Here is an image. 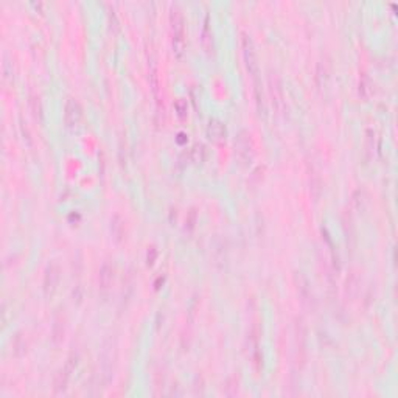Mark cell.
Returning <instances> with one entry per match:
<instances>
[{
	"instance_id": "6da1fadb",
	"label": "cell",
	"mask_w": 398,
	"mask_h": 398,
	"mask_svg": "<svg viewBox=\"0 0 398 398\" xmlns=\"http://www.w3.org/2000/svg\"><path fill=\"white\" fill-rule=\"evenodd\" d=\"M170 23L173 32V48L177 58H182L183 48H185V20H183L182 10L177 4L171 5L170 11Z\"/></svg>"
},
{
	"instance_id": "7a4b0ae2",
	"label": "cell",
	"mask_w": 398,
	"mask_h": 398,
	"mask_svg": "<svg viewBox=\"0 0 398 398\" xmlns=\"http://www.w3.org/2000/svg\"><path fill=\"white\" fill-rule=\"evenodd\" d=\"M235 152L236 157L241 161L243 165H249L254 161L255 151H254V142L249 131L241 129L235 139Z\"/></svg>"
},
{
	"instance_id": "3957f363",
	"label": "cell",
	"mask_w": 398,
	"mask_h": 398,
	"mask_svg": "<svg viewBox=\"0 0 398 398\" xmlns=\"http://www.w3.org/2000/svg\"><path fill=\"white\" fill-rule=\"evenodd\" d=\"M241 47H243V58H244V64H246V69L249 72V75L257 79L258 75V59H257V51L254 47V42L251 39V36L248 33H241Z\"/></svg>"
},
{
	"instance_id": "277c9868",
	"label": "cell",
	"mask_w": 398,
	"mask_h": 398,
	"mask_svg": "<svg viewBox=\"0 0 398 398\" xmlns=\"http://www.w3.org/2000/svg\"><path fill=\"white\" fill-rule=\"evenodd\" d=\"M76 365H78V355L72 352V353L69 355V358H67V362H66V365H64V369L59 370L58 375H56V378H55L53 390H55L56 395L66 392L67 384H69V380H70V375H72V372L76 369Z\"/></svg>"
},
{
	"instance_id": "5b68a950",
	"label": "cell",
	"mask_w": 398,
	"mask_h": 398,
	"mask_svg": "<svg viewBox=\"0 0 398 398\" xmlns=\"http://www.w3.org/2000/svg\"><path fill=\"white\" fill-rule=\"evenodd\" d=\"M294 330H296L297 361L300 364H305V359H307V325H305L302 317H296Z\"/></svg>"
},
{
	"instance_id": "8992f818",
	"label": "cell",
	"mask_w": 398,
	"mask_h": 398,
	"mask_svg": "<svg viewBox=\"0 0 398 398\" xmlns=\"http://www.w3.org/2000/svg\"><path fill=\"white\" fill-rule=\"evenodd\" d=\"M83 120V109L75 98H67L64 104V121L67 128H76Z\"/></svg>"
},
{
	"instance_id": "52a82bcc",
	"label": "cell",
	"mask_w": 398,
	"mask_h": 398,
	"mask_svg": "<svg viewBox=\"0 0 398 398\" xmlns=\"http://www.w3.org/2000/svg\"><path fill=\"white\" fill-rule=\"evenodd\" d=\"M59 280H61V269H59L58 263L53 261L47 266L45 274H44V291L48 297L55 294V291L59 285Z\"/></svg>"
},
{
	"instance_id": "ba28073f",
	"label": "cell",
	"mask_w": 398,
	"mask_h": 398,
	"mask_svg": "<svg viewBox=\"0 0 398 398\" xmlns=\"http://www.w3.org/2000/svg\"><path fill=\"white\" fill-rule=\"evenodd\" d=\"M294 280H296V286H297V293H299L300 302H302L303 305L311 303V300H313V293H311L310 282L307 280V277H305L302 272H296Z\"/></svg>"
},
{
	"instance_id": "9c48e42d",
	"label": "cell",
	"mask_w": 398,
	"mask_h": 398,
	"mask_svg": "<svg viewBox=\"0 0 398 398\" xmlns=\"http://www.w3.org/2000/svg\"><path fill=\"white\" fill-rule=\"evenodd\" d=\"M226 125L223 123V121H220L218 118H211L208 121V126H207V136L211 142L215 143H221L224 139H226Z\"/></svg>"
},
{
	"instance_id": "30bf717a",
	"label": "cell",
	"mask_w": 398,
	"mask_h": 398,
	"mask_svg": "<svg viewBox=\"0 0 398 398\" xmlns=\"http://www.w3.org/2000/svg\"><path fill=\"white\" fill-rule=\"evenodd\" d=\"M201 44H202V48L205 50L207 55L215 53V38H213V32H211V26H210L208 14L205 16V20H204L202 33H201Z\"/></svg>"
},
{
	"instance_id": "8fae6325",
	"label": "cell",
	"mask_w": 398,
	"mask_h": 398,
	"mask_svg": "<svg viewBox=\"0 0 398 398\" xmlns=\"http://www.w3.org/2000/svg\"><path fill=\"white\" fill-rule=\"evenodd\" d=\"M114 280V264L108 260L101 264L100 274H98V283L101 289H109Z\"/></svg>"
},
{
	"instance_id": "7c38bea8",
	"label": "cell",
	"mask_w": 398,
	"mask_h": 398,
	"mask_svg": "<svg viewBox=\"0 0 398 398\" xmlns=\"http://www.w3.org/2000/svg\"><path fill=\"white\" fill-rule=\"evenodd\" d=\"M269 83H271V94H272V101H274V106L275 108H280L282 104V100H283V90H282V84H280V78L275 75V73H271L269 75Z\"/></svg>"
},
{
	"instance_id": "4fadbf2b",
	"label": "cell",
	"mask_w": 398,
	"mask_h": 398,
	"mask_svg": "<svg viewBox=\"0 0 398 398\" xmlns=\"http://www.w3.org/2000/svg\"><path fill=\"white\" fill-rule=\"evenodd\" d=\"M359 293V275L358 272L352 271L349 274V277L346 280V294H347V299L353 300Z\"/></svg>"
},
{
	"instance_id": "5bb4252c",
	"label": "cell",
	"mask_w": 398,
	"mask_h": 398,
	"mask_svg": "<svg viewBox=\"0 0 398 398\" xmlns=\"http://www.w3.org/2000/svg\"><path fill=\"white\" fill-rule=\"evenodd\" d=\"M111 233L117 243L125 238V221L120 215H114L111 220Z\"/></svg>"
},
{
	"instance_id": "9a60e30c",
	"label": "cell",
	"mask_w": 398,
	"mask_h": 398,
	"mask_svg": "<svg viewBox=\"0 0 398 398\" xmlns=\"http://www.w3.org/2000/svg\"><path fill=\"white\" fill-rule=\"evenodd\" d=\"M63 339H64V319L61 314H56L53 321V342L59 344L63 342Z\"/></svg>"
},
{
	"instance_id": "2e32d148",
	"label": "cell",
	"mask_w": 398,
	"mask_h": 398,
	"mask_svg": "<svg viewBox=\"0 0 398 398\" xmlns=\"http://www.w3.org/2000/svg\"><path fill=\"white\" fill-rule=\"evenodd\" d=\"M310 189H311V195H313L314 201H319L321 193H322V179L316 170H313V173L310 174Z\"/></svg>"
},
{
	"instance_id": "e0dca14e",
	"label": "cell",
	"mask_w": 398,
	"mask_h": 398,
	"mask_svg": "<svg viewBox=\"0 0 398 398\" xmlns=\"http://www.w3.org/2000/svg\"><path fill=\"white\" fill-rule=\"evenodd\" d=\"M28 104H30V109H32V114L36 120L42 121V117H44V109H42V103H41V98L39 95L36 94H30V100H28Z\"/></svg>"
},
{
	"instance_id": "ac0fdd59",
	"label": "cell",
	"mask_w": 398,
	"mask_h": 398,
	"mask_svg": "<svg viewBox=\"0 0 398 398\" xmlns=\"http://www.w3.org/2000/svg\"><path fill=\"white\" fill-rule=\"evenodd\" d=\"M330 79V70H328V64L321 61L317 64V70H316V81L319 84V87L327 86V81Z\"/></svg>"
},
{
	"instance_id": "d6986e66",
	"label": "cell",
	"mask_w": 398,
	"mask_h": 398,
	"mask_svg": "<svg viewBox=\"0 0 398 398\" xmlns=\"http://www.w3.org/2000/svg\"><path fill=\"white\" fill-rule=\"evenodd\" d=\"M11 347H13V355H14L16 358H20V356L26 352V342H25L23 336H22L20 333H17L14 338H13Z\"/></svg>"
},
{
	"instance_id": "ffe728a7",
	"label": "cell",
	"mask_w": 398,
	"mask_h": 398,
	"mask_svg": "<svg viewBox=\"0 0 398 398\" xmlns=\"http://www.w3.org/2000/svg\"><path fill=\"white\" fill-rule=\"evenodd\" d=\"M174 111H176V115L180 120H185L187 118V101L183 98H177L174 101Z\"/></svg>"
},
{
	"instance_id": "44dd1931",
	"label": "cell",
	"mask_w": 398,
	"mask_h": 398,
	"mask_svg": "<svg viewBox=\"0 0 398 398\" xmlns=\"http://www.w3.org/2000/svg\"><path fill=\"white\" fill-rule=\"evenodd\" d=\"M365 193H364V190H356L355 193H353V204H355V207L358 208V210H364V207H365Z\"/></svg>"
},
{
	"instance_id": "7402d4cb",
	"label": "cell",
	"mask_w": 398,
	"mask_h": 398,
	"mask_svg": "<svg viewBox=\"0 0 398 398\" xmlns=\"http://www.w3.org/2000/svg\"><path fill=\"white\" fill-rule=\"evenodd\" d=\"M367 86H369V78L365 76V73H362V75H361V81H359V95H361L364 100L367 98V89H369Z\"/></svg>"
},
{
	"instance_id": "603a6c76",
	"label": "cell",
	"mask_w": 398,
	"mask_h": 398,
	"mask_svg": "<svg viewBox=\"0 0 398 398\" xmlns=\"http://www.w3.org/2000/svg\"><path fill=\"white\" fill-rule=\"evenodd\" d=\"M156 258H157V249H156L154 246H151V248L148 249V255H146L148 266H151L152 263H154V261H156Z\"/></svg>"
},
{
	"instance_id": "cb8c5ba5",
	"label": "cell",
	"mask_w": 398,
	"mask_h": 398,
	"mask_svg": "<svg viewBox=\"0 0 398 398\" xmlns=\"http://www.w3.org/2000/svg\"><path fill=\"white\" fill-rule=\"evenodd\" d=\"M13 76H14V75H13V69H10L8 59H5V63H4V79L8 81V79H11Z\"/></svg>"
},
{
	"instance_id": "d4e9b609",
	"label": "cell",
	"mask_w": 398,
	"mask_h": 398,
	"mask_svg": "<svg viewBox=\"0 0 398 398\" xmlns=\"http://www.w3.org/2000/svg\"><path fill=\"white\" fill-rule=\"evenodd\" d=\"M22 134L25 136L23 139H26V142H28V145H32V137H30V132H28V128L25 126V125H22Z\"/></svg>"
}]
</instances>
